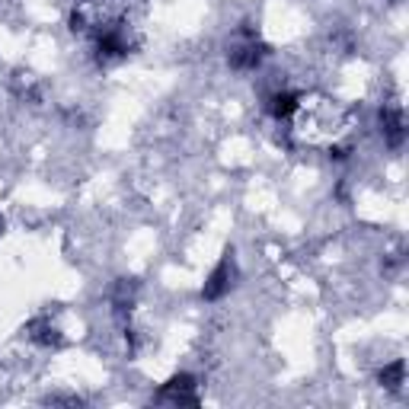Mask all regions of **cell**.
Returning <instances> with one entry per match:
<instances>
[{
    "label": "cell",
    "instance_id": "cell-4",
    "mask_svg": "<svg viewBox=\"0 0 409 409\" xmlns=\"http://www.w3.org/2000/svg\"><path fill=\"white\" fill-rule=\"evenodd\" d=\"M380 380H390L387 387H400L403 384V361H397V365H390L384 374H380Z\"/></svg>",
    "mask_w": 409,
    "mask_h": 409
},
{
    "label": "cell",
    "instance_id": "cell-1",
    "mask_svg": "<svg viewBox=\"0 0 409 409\" xmlns=\"http://www.w3.org/2000/svg\"><path fill=\"white\" fill-rule=\"evenodd\" d=\"M227 275H230V266H227V259L221 262V266L211 272V279L204 281V288H202V298H208V301H214V298H221L224 294V288H227Z\"/></svg>",
    "mask_w": 409,
    "mask_h": 409
},
{
    "label": "cell",
    "instance_id": "cell-2",
    "mask_svg": "<svg viewBox=\"0 0 409 409\" xmlns=\"http://www.w3.org/2000/svg\"><path fill=\"white\" fill-rule=\"evenodd\" d=\"M294 109H298V96L288 93V90H281V93H275L272 100H269V112H272L275 118H288Z\"/></svg>",
    "mask_w": 409,
    "mask_h": 409
},
{
    "label": "cell",
    "instance_id": "cell-3",
    "mask_svg": "<svg viewBox=\"0 0 409 409\" xmlns=\"http://www.w3.org/2000/svg\"><path fill=\"white\" fill-rule=\"evenodd\" d=\"M380 122H384L387 141H390V144L403 141V115H400V112H384V115H380Z\"/></svg>",
    "mask_w": 409,
    "mask_h": 409
}]
</instances>
